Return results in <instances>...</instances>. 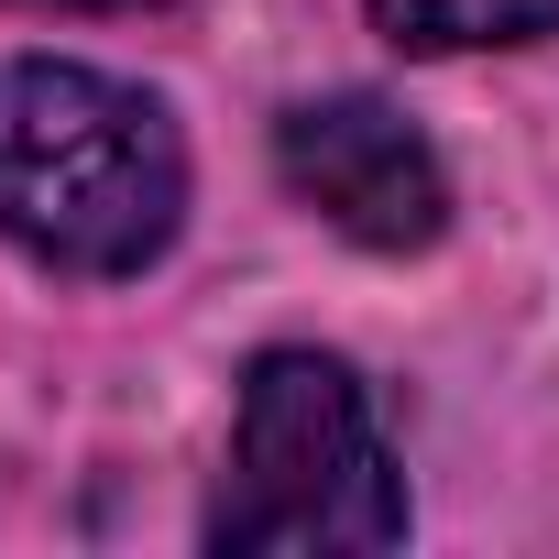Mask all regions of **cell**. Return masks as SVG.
I'll use <instances>...</instances> for the list:
<instances>
[{"label": "cell", "mask_w": 559, "mask_h": 559, "mask_svg": "<svg viewBox=\"0 0 559 559\" xmlns=\"http://www.w3.org/2000/svg\"><path fill=\"white\" fill-rule=\"evenodd\" d=\"M187 219L176 121L67 56L0 67V230L56 274H143Z\"/></svg>", "instance_id": "6da1fadb"}, {"label": "cell", "mask_w": 559, "mask_h": 559, "mask_svg": "<svg viewBox=\"0 0 559 559\" xmlns=\"http://www.w3.org/2000/svg\"><path fill=\"white\" fill-rule=\"evenodd\" d=\"M406 483L373 428V395L330 352H263L241 373L230 472L209 504V548L230 559H330V548H395Z\"/></svg>", "instance_id": "7a4b0ae2"}, {"label": "cell", "mask_w": 559, "mask_h": 559, "mask_svg": "<svg viewBox=\"0 0 559 559\" xmlns=\"http://www.w3.org/2000/svg\"><path fill=\"white\" fill-rule=\"evenodd\" d=\"M274 165H286V187L362 252H428L450 230V176L428 154V132L384 99H308L274 121Z\"/></svg>", "instance_id": "3957f363"}, {"label": "cell", "mask_w": 559, "mask_h": 559, "mask_svg": "<svg viewBox=\"0 0 559 559\" xmlns=\"http://www.w3.org/2000/svg\"><path fill=\"white\" fill-rule=\"evenodd\" d=\"M373 23L406 56H472V45H537V34H559V0H373Z\"/></svg>", "instance_id": "277c9868"}, {"label": "cell", "mask_w": 559, "mask_h": 559, "mask_svg": "<svg viewBox=\"0 0 559 559\" xmlns=\"http://www.w3.org/2000/svg\"><path fill=\"white\" fill-rule=\"evenodd\" d=\"M23 12H154V0H23Z\"/></svg>", "instance_id": "5b68a950"}]
</instances>
